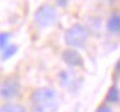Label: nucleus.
<instances>
[{"instance_id":"obj_2","label":"nucleus","mask_w":120,"mask_h":112,"mask_svg":"<svg viewBox=\"0 0 120 112\" xmlns=\"http://www.w3.org/2000/svg\"><path fill=\"white\" fill-rule=\"evenodd\" d=\"M89 29L82 25V24H73L70 25L64 33V43L68 47H72V49H82L88 44L89 40Z\"/></svg>"},{"instance_id":"obj_4","label":"nucleus","mask_w":120,"mask_h":112,"mask_svg":"<svg viewBox=\"0 0 120 112\" xmlns=\"http://www.w3.org/2000/svg\"><path fill=\"white\" fill-rule=\"evenodd\" d=\"M21 94V81L16 75H8L0 80V97L4 102H13Z\"/></svg>"},{"instance_id":"obj_3","label":"nucleus","mask_w":120,"mask_h":112,"mask_svg":"<svg viewBox=\"0 0 120 112\" xmlns=\"http://www.w3.org/2000/svg\"><path fill=\"white\" fill-rule=\"evenodd\" d=\"M59 10L56 6L44 3L35 10L34 13V24L38 28H50L53 25H56L59 22Z\"/></svg>"},{"instance_id":"obj_1","label":"nucleus","mask_w":120,"mask_h":112,"mask_svg":"<svg viewBox=\"0 0 120 112\" xmlns=\"http://www.w3.org/2000/svg\"><path fill=\"white\" fill-rule=\"evenodd\" d=\"M29 106L32 112H57L60 108V96L50 86L37 87L29 94Z\"/></svg>"},{"instance_id":"obj_6","label":"nucleus","mask_w":120,"mask_h":112,"mask_svg":"<svg viewBox=\"0 0 120 112\" xmlns=\"http://www.w3.org/2000/svg\"><path fill=\"white\" fill-rule=\"evenodd\" d=\"M105 31L111 37H120V10H111L105 19Z\"/></svg>"},{"instance_id":"obj_8","label":"nucleus","mask_w":120,"mask_h":112,"mask_svg":"<svg viewBox=\"0 0 120 112\" xmlns=\"http://www.w3.org/2000/svg\"><path fill=\"white\" fill-rule=\"evenodd\" d=\"M104 102L110 103V105H117L120 102V88H119V84L116 81L110 86L109 91H107L105 97H104Z\"/></svg>"},{"instance_id":"obj_14","label":"nucleus","mask_w":120,"mask_h":112,"mask_svg":"<svg viewBox=\"0 0 120 112\" xmlns=\"http://www.w3.org/2000/svg\"><path fill=\"white\" fill-rule=\"evenodd\" d=\"M105 2H109V3H114L116 0H105Z\"/></svg>"},{"instance_id":"obj_11","label":"nucleus","mask_w":120,"mask_h":112,"mask_svg":"<svg viewBox=\"0 0 120 112\" xmlns=\"http://www.w3.org/2000/svg\"><path fill=\"white\" fill-rule=\"evenodd\" d=\"M9 44H10V34L0 33V52H2L4 47H8Z\"/></svg>"},{"instance_id":"obj_12","label":"nucleus","mask_w":120,"mask_h":112,"mask_svg":"<svg viewBox=\"0 0 120 112\" xmlns=\"http://www.w3.org/2000/svg\"><path fill=\"white\" fill-rule=\"evenodd\" d=\"M94 112H114V109H113V105H110V103H107V102L103 100V102L97 106V109Z\"/></svg>"},{"instance_id":"obj_10","label":"nucleus","mask_w":120,"mask_h":112,"mask_svg":"<svg viewBox=\"0 0 120 112\" xmlns=\"http://www.w3.org/2000/svg\"><path fill=\"white\" fill-rule=\"evenodd\" d=\"M16 50H18V47L13 43H10L8 47H4V49L2 50V59H9V58H12L16 53Z\"/></svg>"},{"instance_id":"obj_9","label":"nucleus","mask_w":120,"mask_h":112,"mask_svg":"<svg viewBox=\"0 0 120 112\" xmlns=\"http://www.w3.org/2000/svg\"><path fill=\"white\" fill-rule=\"evenodd\" d=\"M0 112H28L26 108L21 103L15 102H6L3 105H0Z\"/></svg>"},{"instance_id":"obj_7","label":"nucleus","mask_w":120,"mask_h":112,"mask_svg":"<svg viewBox=\"0 0 120 112\" xmlns=\"http://www.w3.org/2000/svg\"><path fill=\"white\" fill-rule=\"evenodd\" d=\"M62 59L69 68H82L83 66V59L78 49L68 47L66 50L62 52Z\"/></svg>"},{"instance_id":"obj_13","label":"nucleus","mask_w":120,"mask_h":112,"mask_svg":"<svg viewBox=\"0 0 120 112\" xmlns=\"http://www.w3.org/2000/svg\"><path fill=\"white\" fill-rule=\"evenodd\" d=\"M113 77L114 78H120V58L116 61L114 68H113Z\"/></svg>"},{"instance_id":"obj_5","label":"nucleus","mask_w":120,"mask_h":112,"mask_svg":"<svg viewBox=\"0 0 120 112\" xmlns=\"http://www.w3.org/2000/svg\"><path fill=\"white\" fill-rule=\"evenodd\" d=\"M57 80H59V84L68 91H76V88L79 87V78L72 69L60 71L57 75Z\"/></svg>"}]
</instances>
